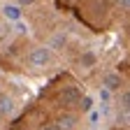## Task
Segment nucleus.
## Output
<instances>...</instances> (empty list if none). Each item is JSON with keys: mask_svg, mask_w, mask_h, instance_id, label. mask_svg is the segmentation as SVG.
Wrapping results in <instances>:
<instances>
[{"mask_svg": "<svg viewBox=\"0 0 130 130\" xmlns=\"http://www.w3.org/2000/svg\"><path fill=\"white\" fill-rule=\"evenodd\" d=\"M49 60H51V51H49L46 46H35L28 54V65L30 68H44Z\"/></svg>", "mask_w": 130, "mask_h": 130, "instance_id": "f257e3e1", "label": "nucleus"}, {"mask_svg": "<svg viewBox=\"0 0 130 130\" xmlns=\"http://www.w3.org/2000/svg\"><path fill=\"white\" fill-rule=\"evenodd\" d=\"M121 86H123V79H121L119 72H105L102 74V88L105 91L111 93V91H119Z\"/></svg>", "mask_w": 130, "mask_h": 130, "instance_id": "f03ea898", "label": "nucleus"}, {"mask_svg": "<svg viewBox=\"0 0 130 130\" xmlns=\"http://www.w3.org/2000/svg\"><path fill=\"white\" fill-rule=\"evenodd\" d=\"M0 114L3 116H14L16 114V100L9 95H0Z\"/></svg>", "mask_w": 130, "mask_h": 130, "instance_id": "7ed1b4c3", "label": "nucleus"}, {"mask_svg": "<svg viewBox=\"0 0 130 130\" xmlns=\"http://www.w3.org/2000/svg\"><path fill=\"white\" fill-rule=\"evenodd\" d=\"M56 128L58 130H74L77 128V116L74 114H65V116H60L56 121Z\"/></svg>", "mask_w": 130, "mask_h": 130, "instance_id": "20e7f679", "label": "nucleus"}, {"mask_svg": "<svg viewBox=\"0 0 130 130\" xmlns=\"http://www.w3.org/2000/svg\"><path fill=\"white\" fill-rule=\"evenodd\" d=\"M65 44H68V32H56V35L49 40V46H46V49L60 51V49H65Z\"/></svg>", "mask_w": 130, "mask_h": 130, "instance_id": "39448f33", "label": "nucleus"}, {"mask_svg": "<svg viewBox=\"0 0 130 130\" xmlns=\"http://www.w3.org/2000/svg\"><path fill=\"white\" fill-rule=\"evenodd\" d=\"M3 16L7 21H19L21 19V7L19 5H3Z\"/></svg>", "mask_w": 130, "mask_h": 130, "instance_id": "423d86ee", "label": "nucleus"}, {"mask_svg": "<svg viewBox=\"0 0 130 130\" xmlns=\"http://www.w3.org/2000/svg\"><path fill=\"white\" fill-rule=\"evenodd\" d=\"M79 98H81V95H79V91H77L74 86H70V88H65V91H63L60 100H63L65 105H77V102H79Z\"/></svg>", "mask_w": 130, "mask_h": 130, "instance_id": "0eeeda50", "label": "nucleus"}, {"mask_svg": "<svg viewBox=\"0 0 130 130\" xmlns=\"http://www.w3.org/2000/svg\"><path fill=\"white\" fill-rule=\"evenodd\" d=\"M79 63H81V68L91 70V68H95V63H98V54L95 51H84L81 58H79Z\"/></svg>", "mask_w": 130, "mask_h": 130, "instance_id": "6e6552de", "label": "nucleus"}, {"mask_svg": "<svg viewBox=\"0 0 130 130\" xmlns=\"http://www.w3.org/2000/svg\"><path fill=\"white\" fill-rule=\"evenodd\" d=\"M77 105H79V109L84 111V114H91V111H93V98H91V95H81Z\"/></svg>", "mask_w": 130, "mask_h": 130, "instance_id": "1a4fd4ad", "label": "nucleus"}, {"mask_svg": "<svg viewBox=\"0 0 130 130\" xmlns=\"http://www.w3.org/2000/svg\"><path fill=\"white\" fill-rule=\"evenodd\" d=\"M12 35V26H0V42H7V37Z\"/></svg>", "mask_w": 130, "mask_h": 130, "instance_id": "9d476101", "label": "nucleus"}, {"mask_svg": "<svg viewBox=\"0 0 130 130\" xmlns=\"http://www.w3.org/2000/svg\"><path fill=\"white\" fill-rule=\"evenodd\" d=\"M128 102H130V93L123 91V95H121V107H123V111H128Z\"/></svg>", "mask_w": 130, "mask_h": 130, "instance_id": "9b49d317", "label": "nucleus"}, {"mask_svg": "<svg viewBox=\"0 0 130 130\" xmlns=\"http://www.w3.org/2000/svg\"><path fill=\"white\" fill-rule=\"evenodd\" d=\"M100 100H102V102H109V100H111V93L105 91V88H100Z\"/></svg>", "mask_w": 130, "mask_h": 130, "instance_id": "f8f14e48", "label": "nucleus"}, {"mask_svg": "<svg viewBox=\"0 0 130 130\" xmlns=\"http://www.w3.org/2000/svg\"><path fill=\"white\" fill-rule=\"evenodd\" d=\"M40 130H58V128H56V123H44V125H40Z\"/></svg>", "mask_w": 130, "mask_h": 130, "instance_id": "ddd939ff", "label": "nucleus"}, {"mask_svg": "<svg viewBox=\"0 0 130 130\" xmlns=\"http://www.w3.org/2000/svg\"><path fill=\"white\" fill-rule=\"evenodd\" d=\"M116 3H119L123 9H128V7H130V0H116Z\"/></svg>", "mask_w": 130, "mask_h": 130, "instance_id": "4468645a", "label": "nucleus"}, {"mask_svg": "<svg viewBox=\"0 0 130 130\" xmlns=\"http://www.w3.org/2000/svg\"><path fill=\"white\" fill-rule=\"evenodd\" d=\"M32 3H35V0H19V5H23V7L26 5H32Z\"/></svg>", "mask_w": 130, "mask_h": 130, "instance_id": "2eb2a0df", "label": "nucleus"}, {"mask_svg": "<svg viewBox=\"0 0 130 130\" xmlns=\"http://www.w3.org/2000/svg\"><path fill=\"white\" fill-rule=\"evenodd\" d=\"M68 3H70V0H68Z\"/></svg>", "mask_w": 130, "mask_h": 130, "instance_id": "dca6fc26", "label": "nucleus"}]
</instances>
